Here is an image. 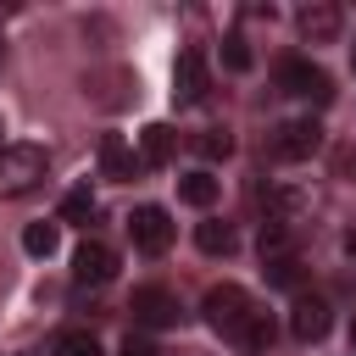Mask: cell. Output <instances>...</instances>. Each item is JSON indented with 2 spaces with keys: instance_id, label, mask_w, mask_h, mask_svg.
Instances as JSON below:
<instances>
[{
  "instance_id": "1",
  "label": "cell",
  "mask_w": 356,
  "mask_h": 356,
  "mask_svg": "<svg viewBox=\"0 0 356 356\" xmlns=\"http://www.w3.org/2000/svg\"><path fill=\"white\" fill-rule=\"evenodd\" d=\"M200 312H206V323H211V334H222L228 345H239L245 356H256V350H267L273 345V317L239 289V284H211L206 289V300H200Z\"/></svg>"
},
{
  "instance_id": "2",
  "label": "cell",
  "mask_w": 356,
  "mask_h": 356,
  "mask_svg": "<svg viewBox=\"0 0 356 356\" xmlns=\"http://www.w3.org/2000/svg\"><path fill=\"white\" fill-rule=\"evenodd\" d=\"M50 178V150L44 145H6L0 150V200H22L33 189H44Z\"/></svg>"
},
{
  "instance_id": "3",
  "label": "cell",
  "mask_w": 356,
  "mask_h": 356,
  "mask_svg": "<svg viewBox=\"0 0 356 356\" xmlns=\"http://www.w3.org/2000/svg\"><path fill=\"white\" fill-rule=\"evenodd\" d=\"M278 95H289V100H334V83H328V72L317 67V61H306V56H289V61H278Z\"/></svg>"
},
{
  "instance_id": "4",
  "label": "cell",
  "mask_w": 356,
  "mask_h": 356,
  "mask_svg": "<svg viewBox=\"0 0 356 356\" xmlns=\"http://www.w3.org/2000/svg\"><path fill=\"white\" fill-rule=\"evenodd\" d=\"M267 150H273V161H306V156L323 150V122L317 117H289V122L273 128Z\"/></svg>"
},
{
  "instance_id": "5",
  "label": "cell",
  "mask_w": 356,
  "mask_h": 356,
  "mask_svg": "<svg viewBox=\"0 0 356 356\" xmlns=\"http://www.w3.org/2000/svg\"><path fill=\"white\" fill-rule=\"evenodd\" d=\"M128 312H134V328L139 334H156V328H172L178 323V295L161 289V284H139Z\"/></svg>"
},
{
  "instance_id": "6",
  "label": "cell",
  "mask_w": 356,
  "mask_h": 356,
  "mask_svg": "<svg viewBox=\"0 0 356 356\" xmlns=\"http://www.w3.org/2000/svg\"><path fill=\"white\" fill-rule=\"evenodd\" d=\"M128 234H134V250H145V256H161L167 245H172V217H167V206H134V217H128Z\"/></svg>"
},
{
  "instance_id": "7",
  "label": "cell",
  "mask_w": 356,
  "mask_h": 356,
  "mask_svg": "<svg viewBox=\"0 0 356 356\" xmlns=\"http://www.w3.org/2000/svg\"><path fill=\"white\" fill-rule=\"evenodd\" d=\"M72 278H78L83 289L111 284V278H117V250H111L106 239H83V245L72 250Z\"/></svg>"
},
{
  "instance_id": "8",
  "label": "cell",
  "mask_w": 356,
  "mask_h": 356,
  "mask_svg": "<svg viewBox=\"0 0 356 356\" xmlns=\"http://www.w3.org/2000/svg\"><path fill=\"white\" fill-rule=\"evenodd\" d=\"M206 83H211V72H206V50L189 44V50L178 56V67H172V100H178V106H200V100H206Z\"/></svg>"
},
{
  "instance_id": "9",
  "label": "cell",
  "mask_w": 356,
  "mask_h": 356,
  "mask_svg": "<svg viewBox=\"0 0 356 356\" xmlns=\"http://www.w3.org/2000/svg\"><path fill=\"white\" fill-rule=\"evenodd\" d=\"M289 328H295V339L300 345H317L328 328H334V317H328V300L323 295H295V306H289Z\"/></svg>"
},
{
  "instance_id": "10",
  "label": "cell",
  "mask_w": 356,
  "mask_h": 356,
  "mask_svg": "<svg viewBox=\"0 0 356 356\" xmlns=\"http://www.w3.org/2000/svg\"><path fill=\"white\" fill-rule=\"evenodd\" d=\"M139 150H128L122 145V134H100V172L106 178H117V184H128V178H139Z\"/></svg>"
},
{
  "instance_id": "11",
  "label": "cell",
  "mask_w": 356,
  "mask_h": 356,
  "mask_svg": "<svg viewBox=\"0 0 356 356\" xmlns=\"http://www.w3.org/2000/svg\"><path fill=\"white\" fill-rule=\"evenodd\" d=\"M339 22H345L339 6H300V11H295V28H300L306 44H328V39L339 33Z\"/></svg>"
},
{
  "instance_id": "12",
  "label": "cell",
  "mask_w": 356,
  "mask_h": 356,
  "mask_svg": "<svg viewBox=\"0 0 356 356\" xmlns=\"http://www.w3.org/2000/svg\"><path fill=\"white\" fill-rule=\"evenodd\" d=\"M172 156H178V134H172L167 122H150V128L139 134V161H145V167H167Z\"/></svg>"
},
{
  "instance_id": "13",
  "label": "cell",
  "mask_w": 356,
  "mask_h": 356,
  "mask_svg": "<svg viewBox=\"0 0 356 356\" xmlns=\"http://www.w3.org/2000/svg\"><path fill=\"white\" fill-rule=\"evenodd\" d=\"M217 195H222V184H217L206 167H195V172H184V178H178V200H184V206H195V211H211V206H217Z\"/></svg>"
},
{
  "instance_id": "14",
  "label": "cell",
  "mask_w": 356,
  "mask_h": 356,
  "mask_svg": "<svg viewBox=\"0 0 356 356\" xmlns=\"http://www.w3.org/2000/svg\"><path fill=\"white\" fill-rule=\"evenodd\" d=\"M195 245H200L206 256H228L239 239H234V222H217V217H206V222L195 228Z\"/></svg>"
},
{
  "instance_id": "15",
  "label": "cell",
  "mask_w": 356,
  "mask_h": 356,
  "mask_svg": "<svg viewBox=\"0 0 356 356\" xmlns=\"http://www.w3.org/2000/svg\"><path fill=\"white\" fill-rule=\"evenodd\" d=\"M267 284H278V289H295V295H300V284H306V267H300V256H295V250H284V256H267Z\"/></svg>"
},
{
  "instance_id": "16",
  "label": "cell",
  "mask_w": 356,
  "mask_h": 356,
  "mask_svg": "<svg viewBox=\"0 0 356 356\" xmlns=\"http://www.w3.org/2000/svg\"><path fill=\"white\" fill-rule=\"evenodd\" d=\"M50 356H100V339L89 328H61L50 339Z\"/></svg>"
},
{
  "instance_id": "17",
  "label": "cell",
  "mask_w": 356,
  "mask_h": 356,
  "mask_svg": "<svg viewBox=\"0 0 356 356\" xmlns=\"http://www.w3.org/2000/svg\"><path fill=\"white\" fill-rule=\"evenodd\" d=\"M89 217H95V195H89V184L67 189V195H61V222H72V228H89Z\"/></svg>"
},
{
  "instance_id": "18",
  "label": "cell",
  "mask_w": 356,
  "mask_h": 356,
  "mask_svg": "<svg viewBox=\"0 0 356 356\" xmlns=\"http://www.w3.org/2000/svg\"><path fill=\"white\" fill-rule=\"evenodd\" d=\"M56 239H61L56 222H28V228H22V250H28V256H50Z\"/></svg>"
},
{
  "instance_id": "19",
  "label": "cell",
  "mask_w": 356,
  "mask_h": 356,
  "mask_svg": "<svg viewBox=\"0 0 356 356\" xmlns=\"http://www.w3.org/2000/svg\"><path fill=\"white\" fill-rule=\"evenodd\" d=\"M228 150H234L228 128H200V134H195V156H200V161H217V156H228Z\"/></svg>"
},
{
  "instance_id": "20",
  "label": "cell",
  "mask_w": 356,
  "mask_h": 356,
  "mask_svg": "<svg viewBox=\"0 0 356 356\" xmlns=\"http://www.w3.org/2000/svg\"><path fill=\"white\" fill-rule=\"evenodd\" d=\"M222 61H228L234 72H245V67H250V39H245V33H228V39H222Z\"/></svg>"
},
{
  "instance_id": "21",
  "label": "cell",
  "mask_w": 356,
  "mask_h": 356,
  "mask_svg": "<svg viewBox=\"0 0 356 356\" xmlns=\"http://www.w3.org/2000/svg\"><path fill=\"white\" fill-rule=\"evenodd\" d=\"M122 356H156V345H150V339H145V334L134 328V334L122 339Z\"/></svg>"
},
{
  "instance_id": "22",
  "label": "cell",
  "mask_w": 356,
  "mask_h": 356,
  "mask_svg": "<svg viewBox=\"0 0 356 356\" xmlns=\"http://www.w3.org/2000/svg\"><path fill=\"white\" fill-rule=\"evenodd\" d=\"M345 250H350V261H356V234H350V239H345Z\"/></svg>"
},
{
  "instance_id": "23",
  "label": "cell",
  "mask_w": 356,
  "mask_h": 356,
  "mask_svg": "<svg viewBox=\"0 0 356 356\" xmlns=\"http://www.w3.org/2000/svg\"><path fill=\"white\" fill-rule=\"evenodd\" d=\"M0 150H6V117H0Z\"/></svg>"
},
{
  "instance_id": "24",
  "label": "cell",
  "mask_w": 356,
  "mask_h": 356,
  "mask_svg": "<svg viewBox=\"0 0 356 356\" xmlns=\"http://www.w3.org/2000/svg\"><path fill=\"white\" fill-rule=\"evenodd\" d=\"M350 345H356V317H350Z\"/></svg>"
},
{
  "instance_id": "25",
  "label": "cell",
  "mask_w": 356,
  "mask_h": 356,
  "mask_svg": "<svg viewBox=\"0 0 356 356\" xmlns=\"http://www.w3.org/2000/svg\"><path fill=\"white\" fill-rule=\"evenodd\" d=\"M0 56H6V44H0Z\"/></svg>"
},
{
  "instance_id": "26",
  "label": "cell",
  "mask_w": 356,
  "mask_h": 356,
  "mask_svg": "<svg viewBox=\"0 0 356 356\" xmlns=\"http://www.w3.org/2000/svg\"><path fill=\"white\" fill-rule=\"evenodd\" d=\"M350 61H356V50H350Z\"/></svg>"
},
{
  "instance_id": "27",
  "label": "cell",
  "mask_w": 356,
  "mask_h": 356,
  "mask_svg": "<svg viewBox=\"0 0 356 356\" xmlns=\"http://www.w3.org/2000/svg\"><path fill=\"white\" fill-rule=\"evenodd\" d=\"M33 356H39V350H33Z\"/></svg>"
}]
</instances>
